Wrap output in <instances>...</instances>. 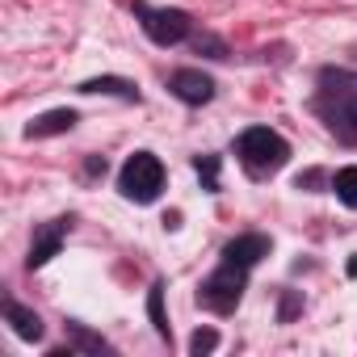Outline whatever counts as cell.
<instances>
[{
  "label": "cell",
  "instance_id": "1",
  "mask_svg": "<svg viewBox=\"0 0 357 357\" xmlns=\"http://www.w3.org/2000/svg\"><path fill=\"white\" fill-rule=\"evenodd\" d=\"M236 151H240V164H244L252 176H269V172H278V168L286 164V155H290L286 139H282L278 130H269V126H252V130H244L240 143H236Z\"/></svg>",
  "mask_w": 357,
  "mask_h": 357
},
{
  "label": "cell",
  "instance_id": "2",
  "mask_svg": "<svg viewBox=\"0 0 357 357\" xmlns=\"http://www.w3.org/2000/svg\"><path fill=\"white\" fill-rule=\"evenodd\" d=\"M118 190L130 202H155L160 190H164V164L151 151H135L118 172Z\"/></svg>",
  "mask_w": 357,
  "mask_h": 357
},
{
  "label": "cell",
  "instance_id": "3",
  "mask_svg": "<svg viewBox=\"0 0 357 357\" xmlns=\"http://www.w3.org/2000/svg\"><path fill=\"white\" fill-rule=\"evenodd\" d=\"M244 273H248V269H240V265H227V261H223V265L202 282L198 303H202L206 311H215V315L236 311V303H240V294H244Z\"/></svg>",
  "mask_w": 357,
  "mask_h": 357
},
{
  "label": "cell",
  "instance_id": "4",
  "mask_svg": "<svg viewBox=\"0 0 357 357\" xmlns=\"http://www.w3.org/2000/svg\"><path fill=\"white\" fill-rule=\"evenodd\" d=\"M135 17L143 26V34L160 47H172V43H181L190 38V17L181 9H151V5H135Z\"/></svg>",
  "mask_w": 357,
  "mask_h": 357
},
{
  "label": "cell",
  "instance_id": "5",
  "mask_svg": "<svg viewBox=\"0 0 357 357\" xmlns=\"http://www.w3.org/2000/svg\"><path fill=\"white\" fill-rule=\"evenodd\" d=\"M168 89H172V97H181L185 105H206V101L215 97V80H211V76H202V72H194V68L172 72Z\"/></svg>",
  "mask_w": 357,
  "mask_h": 357
},
{
  "label": "cell",
  "instance_id": "6",
  "mask_svg": "<svg viewBox=\"0 0 357 357\" xmlns=\"http://www.w3.org/2000/svg\"><path fill=\"white\" fill-rule=\"evenodd\" d=\"M261 257H269V240H265V236H236V240L223 248V261H227V265H240V269H252Z\"/></svg>",
  "mask_w": 357,
  "mask_h": 357
},
{
  "label": "cell",
  "instance_id": "7",
  "mask_svg": "<svg viewBox=\"0 0 357 357\" xmlns=\"http://www.w3.org/2000/svg\"><path fill=\"white\" fill-rule=\"evenodd\" d=\"M328 122H332L336 139H344V143H357V93H344V97H336V109H328Z\"/></svg>",
  "mask_w": 357,
  "mask_h": 357
},
{
  "label": "cell",
  "instance_id": "8",
  "mask_svg": "<svg viewBox=\"0 0 357 357\" xmlns=\"http://www.w3.org/2000/svg\"><path fill=\"white\" fill-rule=\"evenodd\" d=\"M63 236H68V223H63V219H59V223H51V227H43V231L34 236V248H30V269H43V265L59 252Z\"/></svg>",
  "mask_w": 357,
  "mask_h": 357
},
{
  "label": "cell",
  "instance_id": "9",
  "mask_svg": "<svg viewBox=\"0 0 357 357\" xmlns=\"http://www.w3.org/2000/svg\"><path fill=\"white\" fill-rule=\"evenodd\" d=\"M72 126H76V109H51V114L34 118V122L26 126V135H30V139H51V135H68Z\"/></svg>",
  "mask_w": 357,
  "mask_h": 357
},
{
  "label": "cell",
  "instance_id": "10",
  "mask_svg": "<svg viewBox=\"0 0 357 357\" xmlns=\"http://www.w3.org/2000/svg\"><path fill=\"white\" fill-rule=\"evenodd\" d=\"M5 315H9V324H13V332H17L22 340H43V319H38L34 311H26L22 303H9Z\"/></svg>",
  "mask_w": 357,
  "mask_h": 357
},
{
  "label": "cell",
  "instance_id": "11",
  "mask_svg": "<svg viewBox=\"0 0 357 357\" xmlns=\"http://www.w3.org/2000/svg\"><path fill=\"white\" fill-rule=\"evenodd\" d=\"M80 93H109V97H122V101H139V89L130 80H118V76H101V80H84Z\"/></svg>",
  "mask_w": 357,
  "mask_h": 357
},
{
  "label": "cell",
  "instance_id": "12",
  "mask_svg": "<svg viewBox=\"0 0 357 357\" xmlns=\"http://www.w3.org/2000/svg\"><path fill=\"white\" fill-rule=\"evenodd\" d=\"M332 190H336V198H340L344 206L357 211V164H349V168H340V172L332 176Z\"/></svg>",
  "mask_w": 357,
  "mask_h": 357
},
{
  "label": "cell",
  "instance_id": "13",
  "mask_svg": "<svg viewBox=\"0 0 357 357\" xmlns=\"http://www.w3.org/2000/svg\"><path fill=\"white\" fill-rule=\"evenodd\" d=\"M147 311H151V324H155V332H160V336L168 340V319H164V286H151Z\"/></svg>",
  "mask_w": 357,
  "mask_h": 357
},
{
  "label": "cell",
  "instance_id": "14",
  "mask_svg": "<svg viewBox=\"0 0 357 357\" xmlns=\"http://www.w3.org/2000/svg\"><path fill=\"white\" fill-rule=\"evenodd\" d=\"M215 344H219V332H215V328H198V332H194V340H190V353H194V357H202V353H211Z\"/></svg>",
  "mask_w": 357,
  "mask_h": 357
},
{
  "label": "cell",
  "instance_id": "15",
  "mask_svg": "<svg viewBox=\"0 0 357 357\" xmlns=\"http://www.w3.org/2000/svg\"><path fill=\"white\" fill-rule=\"evenodd\" d=\"M194 168H198V176H206V190H215V185H219V160H215V155H198V164H194Z\"/></svg>",
  "mask_w": 357,
  "mask_h": 357
},
{
  "label": "cell",
  "instance_id": "16",
  "mask_svg": "<svg viewBox=\"0 0 357 357\" xmlns=\"http://www.w3.org/2000/svg\"><path fill=\"white\" fill-rule=\"evenodd\" d=\"M72 336H76V340H80L84 349H93V353H101V349H105V340H97V336H89L84 328H72Z\"/></svg>",
  "mask_w": 357,
  "mask_h": 357
}]
</instances>
